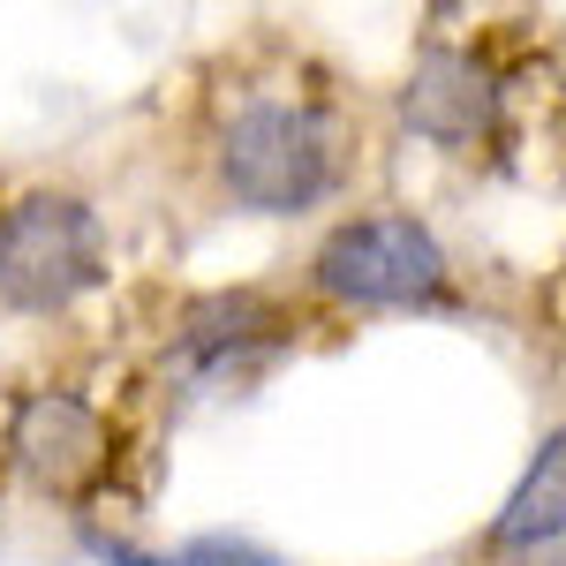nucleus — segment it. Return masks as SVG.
Listing matches in <instances>:
<instances>
[{"label": "nucleus", "instance_id": "nucleus-1", "mask_svg": "<svg viewBox=\"0 0 566 566\" xmlns=\"http://www.w3.org/2000/svg\"><path fill=\"white\" fill-rule=\"evenodd\" d=\"M340 122L317 98H250L219 129V189L258 219H295L340 189Z\"/></svg>", "mask_w": 566, "mask_h": 566}, {"label": "nucleus", "instance_id": "nucleus-2", "mask_svg": "<svg viewBox=\"0 0 566 566\" xmlns=\"http://www.w3.org/2000/svg\"><path fill=\"white\" fill-rule=\"evenodd\" d=\"M106 280V219L69 189H31L0 212V303L53 317Z\"/></svg>", "mask_w": 566, "mask_h": 566}, {"label": "nucleus", "instance_id": "nucleus-3", "mask_svg": "<svg viewBox=\"0 0 566 566\" xmlns=\"http://www.w3.org/2000/svg\"><path fill=\"white\" fill-rule=\"evenodd\" d=\"M310 280H317V295L355 310H431L453 287V264L416 212H363L317 242Z\"/></svg>", "mask_w": 566, "mask_h": 566}, {"label": "nucleus", "instance_id": "nucleus-4", "mask_svg": "<svg viewBox=\"0 0 566 566\" xmlns=\"http://www.w3.org/2000/svg\"><path fill=\"white\" fill-rule=\"evenodd\" d=\"M8 453H15V469L39 491L76 499V491H91L114 469V431H106V416L91 408L84 392L39 386V392H23L15 416H8Z\"/></svg>", "mask_w": 566, "mask_h": 566}, {"label": "nucleus", "instance_id": "nucleus-5", "mask_svg": "<svg viewBox=\"0 0 566 566\" xmlns=\"http://www.w3.org/2000/svg\"><path fill=\"white\" fill-rule=\"evenodd\" d=\"M400 122L438 151H476L506 122V84L469 45H431L400 84Z\"/></svg>", "mask_w": 566, "mask_h": 566}, {"label": "nucleus", "instance_id": "nucleus-6", "mask_svg": "<svg viewBox=\"0 0 566 566\" xmlns=\"http://www.w3.org/2000/svg\"><path fill=\"white\" fill-rule=\"evenodd\" d=\"M280 333H287V317L264 303L258 287H227V295L189 303L175 348H181L189 370H234V363H250V355L280 348Z\"/></svg>", "mask_w": 566, "mask_h": 566}, {"label": "nucleus", "instance_id": "nucleus-7", "mask_svg": "<svg viewBox=\"0 0 566 566\" xmlns=\"http://www.w3.org/2000/svg\"><path fill=\"white\" fill-rule=\"evenodd\" d=\"M566 528V446L559 431L536 446V461L522 469V483L506 491L499 522L483 528V552H552Z\"/></svg>", "mask_w": 566, "mask_h": 566}, {"label": "nucleus", "instance_id": "nucleus-8", "mask_svg": "<svg viewBox=\"0 0 566 566\" xmlns=\"http://www.w3.org/2000/svg\"><path fill=\"white\" fill-rule=\"evenodd\" d=\"M175 566H280V559L250 536H197V544H181Z\"/></svg>", "mask_w": 566, "mask_h": 566}, {"label": "nucleus", "instance_id": "nucleus-9", "mask_svg": "<svg viewBox=\"0 0 566 566\" xmlns=\"http://www.w3.org/2000/svg\"><path fill=\"white\" fill-rule=\"evenodd\" d=\"M91 552H98V566H175V559H151V552H136V544H114V536H91Z\"/></svg>", "mask_w": 566, "mask_h": 566}]
</instances>
